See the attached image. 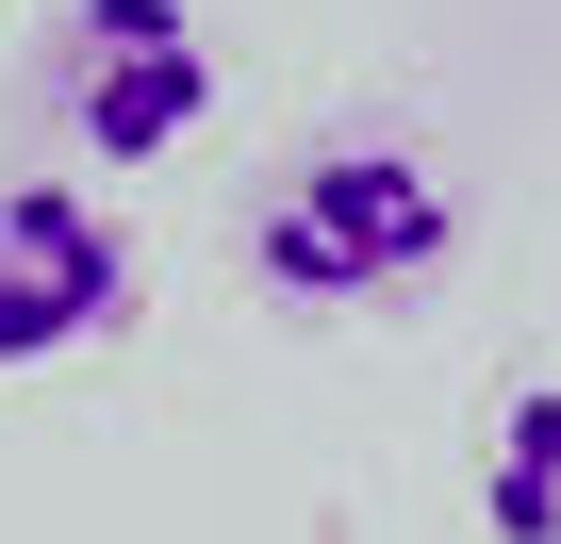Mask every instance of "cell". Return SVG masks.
Masks as SVG:
<instances>
[{"instance_id":"2","label":"cell","mask_w":561,"mask_h":544,"mask_svg":"<svg viewBox=\"0 0 561 544\" xmlns=\"http://www.w3.org/2000/svg\"><path fill=\"white\" fill-rule=\"evenodd\" d=\"M50 100L100 165H165L215 116V50H198V0H67L50 34Z\"/></svg>"},{"instance_id":"3","label":"cell","mask_w":561,"mask_h":544,"mask_svg":"<svg viewBox=\"0 0 561 544\" xmlns=\"http://www.w3.org/2000/svg\"><path fill=\"white\" fill-rule=\"evenodd\" d=\"M133 314V231L100 182H18L0 198V380L18 363H67Z\"/></svg>"},{"instance_id":"4","label":"cell","mask_w":561,"mask_h":544,"mask_svg":"<svg viewBox=\"0 0 561 544\" xmlns=\"http://www.w3.org/2000/svg\"><path fill=\"white\" fill-rule=\"evenodd\" d=\"M479 528L495 544H561V380H512L479 429Z\"/></svg>"},{"instance_id":"1","label":"cell","mask_w":561,"mask_h":544,"mask_svg":"<svg viewBox=\"0 0 561 544\" xmlns=\"http://www.w3.org/2000/svg\"><path fill=\"white\" fill-rule=\"evenodd\" d=\"M446 247H462V198H446V165L397 149V132L298 149V165L264 182V231H248L264 298H298V314H380V298L446 281Z\"/></svg>"}]
</instances>
